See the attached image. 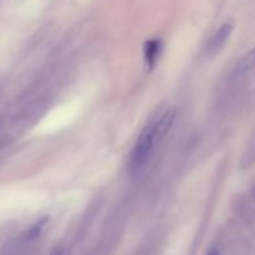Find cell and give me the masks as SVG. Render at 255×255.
I'll list each match as a JSON object with an SVG mask.
<instances>
[{
  "mask_svg": "<svg viewBox=\"0 0 255 255\" xmlns=\"http://www.w3.org/2000/svg\"><path fill=\"white\" fill-rule=\"evenodd\" d=\"M174 119H176L174 110H168L157 119L149 121L143 127L129 156L128 164L131 171H138L146 164L154 147L163 139L167 132L169 131Z\"/></svg>",
  "mask_w": 255,
  "mask_h": 255,
  "instance_id": "cell-1",
  "label": "cell"
},
{
  "mask_svg": "<svg viewBox=\"0 0 255 255\" xmlns=\"http://www.w3.org/2000/svg\"><path fill=\"white\" fill-rule=\"evenodd\" d=\"M234 30V22L228 21L224 22L218 30L213 34V36L209 39L208 44H207V54L209 56H214L216 54H218L222 49L224 47V45L227 44V41L231 37L232 32Z\"/></svg>",
  "mask_w": 255,
  "mask_h": 255,
  "instance_id": "cell-2",
  "label": "cell"
},
{
  "mask_svg": "<svg viewBox=\"0 0 255 255\" xmlns=\"http://www.w3.org/2000/svg\"><path fill=\"white\" fill-rule=\"evenodd\" d=\"M162 49H163V44L161 40L152 39L144 42L143 45V57L146 66L149 70L153 69L156 66L157 61H158L159 56H161Z\"/></svg>",
  "mask_w": 255,
  "mask_h": 255,
  "instance_id": "cell-3",
  "label": "cell"
},
{
  "mask_svg": "<svg viewBox=\"0 0 255 255\" xmlns=\"http://www.w3.org/2000/svg\"><path fill=\"white\" fill-rule=\"evenodd\" d=\"M254 67H255V47H253L248 54H246L241 60H239L236 69H234V75H236V76H242V75L247 74V72H249L251 70H253Z\"/></svg>",
  "mask_w": 255,
  "mask_h": 255,
  "instance_id": "cell-4",
  "label": "cell"
},
{
  "mask_svg": "<svg viewBox=\"0 0 255 255\" xmlns=\"http://www.w3.org/2000/svg\"><path fill=\"white\" fill-rule=\"evenodd\" d=\"M47 223H49V217H42L41 219H39V221L35 222V223L32 224L31 228L29 229V232H27V236H29V238L30 239L37 238V237L41 234V232L44 231V228L46 227Z\"/></svg>",
  "mask_w": 255,
  "mask_h": 255,
  "instance_id": "cell-5",
  "label": "cell"
},
{
  "mask_svg": "<svg viewBox=\"0 0 255 255\" xmlns=\"http://www.w3.org/2000/svg\"><path fill=\"white\" fill-rule=\"evenodd\" d=\"M255 163V132L251 139V143H249L248 149H247L246 157H244V167L253 166Z\"/></svg>",
  "mask_w": 255,
  "mask_h": 255,
  "instance_id": "cell-6",
  "label": "cell"
},
{
  "mask_svg": "<svg viewBox=\"0 0 255 255\" xmlns=\"http://www.w3.org/2000/svg\"><path fill=\"white\" fill-rule=\"evenodd\" d=\"M209 255H219V253H218V251H212L211 253H209Z\"/></svg>",
  "mask_w": 255,
  "mask_h": 255,
  "instance_id": "cell-7",
  "label": "cell"
}]
</instances>
